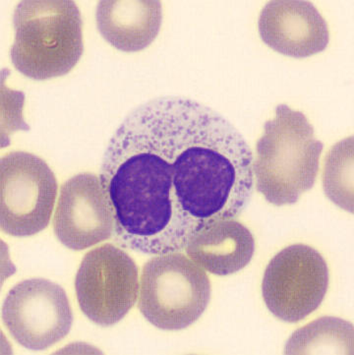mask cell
<instances>
[{
	"mask_svg": "<svg viewBox=\"0 0 354 355\" xmlns=\"http://www.w3.org/2000/svg\"><path fill=\"white\" fill-rule=\"evenodd\" d=\"M14 67L34 80L71 71L83 55L82 18L71 0H24L13 16Z\"/></svg>",
	"mask_w": 354,
	"mask_h": 355,
	"instance_id": "3957f363",
	"label": "cell"
},
{
	"mask_svg": "<svg viewBox=\"0 0 354 355\" xmlns=\"http://www.w3.org/2000/svg\"><path fill=\"white\" fill-rule=\"evenodd\" d=\"M210 300L207 274L182 253L159 254L143 267L139 309L161 330L188 328L203 315Z\"/></svg>",
	"mask_w": 354,
	"mask_h": 355,
	"instance_id": "277c9868",
	"label": "cell"
},
{
	"mask_svg": "<svg viewBox=\"0 0 354 355\" xmlns=\"http://www.w3.org/2000/svg\"><path fill=\"white\" fill-rule=\"evenodd\" d=\"M328 286L329 269L323 256L306 244H293L269 263L262 295L274 316L297 323L322 304Z\"/></svg>",
	"mask_w": 354,
	"mask_h": 355,
	"instance_id": "52a82bcc",
	"label": "cell"
},
{
	"mask_svg": "<svg viewBox=\"0 0 354 355\" xmlns=\"http://www.w3.org/2000/svg\"><path fill=\"white\" fill-rule=\"evenodd\" d=\"M262 41L276 53L309 58L327 49L329 26L313 3L302 0H275L263 8L258 20Z\"/></svg>",
	"mask_w": 354,
	"mask_h": 355,
	"instance_id": "30bf717a",
	"label": "cell"
},
{
	"mask_svg": "<svg viewBox=\"0 0 354 355\" xmlns=\"http://www.w3.org/2000/svg\"><path fill=\"white\" fill-rule=\"evenodd\" d=\"M57 181L36 155L11 152L0 163V225L12 236L39 234L51 222Z\"/></svg>",
	"mask_w": 354,
	"mask_h": 355,
	"instance_id": "5b68a950",
	"label": "cell"
},
{
	"mask_svg": "<svg viewBox=\"0 0 354 355\" xmlns=\"http://www.w3.org/2000/svg\"><path fill=\"white\" fill-rule=\"evenodd\" d=\"M323 148L304 114L278 105L257 142L253 173L258 192L275 206L297 203L315 184Z\"/></svg>",
	"mask_w": 354,
	"mask_h": 355,
	"instance_id": "7a4b0ae2",
	"label": "cell"
},
{
	"mask_svg": "<svg viewBox=\"0 0 354 355\" xmlns=\"http://www.w3.org/2000/svg\"><path fill=\"white\" fill-rule=\"evenodd\" d=\"M96 17L105 41L119 51L136 53L156 40L163 8L156 0H104L98 3Z\"/></svg>",
	"mask_w": 354,
	"mask_h": 355,
	"instance_id": "7c38bea8",
	"label": "cell"
},
{
	"mask_svg": "<svg viewBox=\"0 0 354 355\" xmlns=\"http://www.w3.org/2000/svg\"><path fill=\"white\" fill-rule=\"evenodd\" d=\"M82 312L98 326L118 323L134 306L139 269L123 249L104 244L86 254L75 279Z\"/></svg>",
	"mask_w": 354,
	"mask_h": 355,
	"instance_id": "8992f818",
	"label": "cell"
},
{
	"mask_svg": "<svg viewBox=\"0 0 354 355\" xmlns=\"http://www.w3.org/2000/svg\"><path fill=\"white\" fill-rule=\"evenodd\" d=\"M2 320L19 345L39 352L67 337L73 313L62 286L48 279H32L9 291L2 306Z\"/></svg>",
	"mask_w": 354,
	"mask_h": 355,
	"instance_id": "ba28073f",
	"label": "cell"
},
{
	"mask_svg": "<svg viewBox=\"0 0 354 355\" xmlns=\"http://www.w3.org/2000/svg\"><path fill=\"white\" fill-rule=\"evenodd\" d=\"M353 327L334 317H324L295 331L287 354H353Z\"/></svg>",
	"mask_w": 354,
	"mask_h": 355,
	"instance_id": "4fadbf2b",
	"label": "cell"
},
{
	"mask_svg": "<svg viewBox=\"0 0 354 355\" xmlns=\"http://www.w3.org/2000/svg\"><path fill=\"white\" fill-rule=\"evenodd\" d=\"M53 230L58 241L75 251L90 248L112 236L114 211L97 175L80 173L62 185Z\"/></svg>",
	"mask_w": 354,
	"mask_h": 355,
	"instance_id": "9c48e42d",
	"label": "cell"
},
{
	"mask_svg": "<svg viewBox=\"0 0 354 355\" xmlns=\"http://www.w3.org/2000/svg\"><path fill=\"white\" fill-rule=\"evenodd\" d=\"M353 137L342 141L326 157L324 188L329 198L346 211L353 210Z\"/></svg>",
	"mask_w": 354,
	"mask_h": 355,
	"instance_id": "5bb4252c",
	"label": "cell"
},
{
	"mask_svg": "<svg viewBox=\"0 0 354 355\" xmlns=\"http://www.w3.org/2000/svg\"><path fill=\"white\" fill-rule=\"evenodd\" d=\"M114 237L145 255L180 252L209 223L238 217L254 187L249 146L188 98H157L126 117L100 168Z\"/></svg>",
	"mask_w": 354,
	"mask_h": 355,
	"instance_id": "6da1fadb",
	"label": "cell"
},
{
	"mask_svg": "<svg viewBox=\"0 0 354 355\" xmlns=\"http://www.w3.org/2000/svg\"><path fill=\"white\" fill-rule=\"evenodd\" d=\"M254 251L255 241L250 230L234 218L209 223L186 246L190 259L202 269L222 277L245 269Z\"/></svg>",
	"mask_w": 354,
	"mask_h": 355,
	"instance_id": "8fae6325",
	"label": "cell"
}]
</instances>
